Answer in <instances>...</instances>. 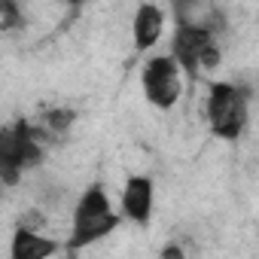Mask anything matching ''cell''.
Segmentation results:
<instances>
[{
	"mask_svg": "<svg viewBox=\"0 0 259 259\" xmlns=\"http://www.w3.org/2000/svg\"><path fill=\"white\" fill-rule=\"evenodd\" d=\"M119 226V210L113 204V198L107 195L104 186H89L73 210H70V235H67V244L64 250L73 253V250H82V247H92L98 241H104L107 235H113Z\"/></svg>",
	"mask_w": 259,
	"mask_h": 259,
	"instance_id": "1",
	"label": "cell"
},
{
	"mask_svg": "<svg viewBox=\"0 0 259 259\" xmlns=\"http://www.w3.org/2000/svg\"><path fill=\"white\" fill-rule=\"evenodd\" d=\"M204 119L220 141H238L250 122V89L232 79H217L204 98Z\"/></svg>",
	"mask_w": 259,
	"mask_h": 259,
	"instance_id": "2",
	"label": "cell"
},
{
	"mask_svg": "<svg viewBox=\"0 0 259 259\" xmlns=\"http://www.w3.org/2000/svg\"><path fill=\"white\" fill-rule=\"evenodd\" d=\"M171 55L186 76H201L220 67L223 49L207 22H177L171 37Z\"/></svg>",
	"mask_w": 259,
	"mask_h": 259,
	"instance_id": "3",
	"label": "cell"
},
{
	"mask_svg": "<svg viewBox=\"0 0 259 259\" xmlns=\"http://www.w3.org/2000/svg\"><path fill=\"white\" fill-rule=\"evenodd\" d=\"M141 92L150 107L168 113L183 98V70L171 52H150L141 67Z\"/></svg>",
	"mask_w": 259,
	"mask_h": 259,
	"instance_id": "4",
	"label": "cell"
},
{
	"mask_svg": "<svg viewBox=\"0 0 259 259\" xmlns=\"http://www.w3.org/2000/svg\"><path fill=\"white\" fill-rule=\"evenodd\" d=\"M40 159H43L40 132H34L31 125L0 128V177H4L7 186L19 180L22 171L34 168Z\"/></svg>",
	"mask_w": 259,
	"mask_h": 259,
	"instance_id": "5",
	"label": "cell"
},
{
	"mask_svg": "<svg viewBox=\"0 0 259 259\" xmlns=\"http://www.w3.org/2000/svg\"><path fill=\"white\" fill-rule=\"evenodd\" d=\"M153 207H156V183L147 174H132L125 180L122 192H119V220H128L135 226H147L153 220Z\"/></svg>",
	"mask_w": 259,
	"mask_h": 259,
	"instance_id": "6",
	"label": "cell"
},
{
	"mask_svg": "<svg viewBox=\"0 0 259 259\" xmlns=\"http://www.w3.org/2000/svg\"><path fill=\"white\" fill-rule=\"evenodd\" d=\"M165 31H168V10L153 4V0H144L132 16V46L138 52H153L162 43Z\"/></svg>",
	"mask_w": 259,
	"mask_h": 259,
	"instance_id": "7",
	"label": "cell"
},
{
	"mask_svg": "<svg viewBox=\"0 0 259 259\" xmlns=\"http://www.w3.org/2000/svg\"><path fill=\"white\" fill-rule=\"evenodd\" d=\"M61 250H64L61 241L43 235L37 226H28V223L16 226L13 241H10V256L13 259H46V256L61 253Z\"/></svg>",
	"mask_w": 259,
	"mask_h": 259,
	"instance_id": "8",
	"label": "cell"
},
{
	"mask_svg": "<svg viewBox=\"0 0 259 259\" xmlns=\"http://www.w3.org/2000/svg\"><path fill=\"white\" fill-rule=\"evenodd\" d=\"M177 22H198V4L201 0H168Z\"/></svg>",
	"mask_w": 259,
	"mask_h": 259,
	"instance_id": "9",
	"label": "cell"
},
{
	"mask_svg": "<svg viewBox=\"0 0 259 259\" xmlns=\"http://www.w3.org/2000/svg\"><path fill=\"white\" fill-rule=\"evenodd\" d=\"M0 31H4V0H0Z\"/></svg>",
	"mask_w": 259,
	"mask_h": 259,
	"instance_id": "10",
	"label": "cell"
},
{
	"mask_svg": "<svg viewBox=\"0 0 259 259\" xmlns=\"http://www.w3.org/2000/svg\"><path fill=\"white\" fill-rule=\"evenodd\" d=\"M4 189H7V183H4V177H0V198H4Z\"/></svg>",
	"mask_w": 259,
	"mask_h": 259,
	"instance_id": "11",
	"label": "cell"
}]
</instances>
